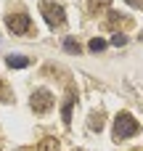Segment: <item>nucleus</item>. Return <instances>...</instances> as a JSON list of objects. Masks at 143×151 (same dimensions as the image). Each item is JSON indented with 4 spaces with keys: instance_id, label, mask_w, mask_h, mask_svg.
I'll list each match as a JSON object with an SVG mask.
<instances>
[{
    "instance_id": "1",
    "label": "nucleus",
    "mask_w": 143,
    "mask_h": 151,
    "mask_svg": "<svg viewBox=\"0 0 143 151\" xmlns=\"http://www.w3.org/2000/svg\"><path fill=\"white\" fill-rule=\"evenodd\" d=\"M138 130V125L127 117V114H119L117 117V122H114V138H127V135H133Z\"/></svg>"
},
{
    "instance_id": "2",
    "label": "nucleus",
    "mask_w": 143,
    "mask_h": 151,
    "mask_svg": "<svg viewBox=\"0 0 143 151\" xmlns=\"http://www.w3.org/2000/svg\"><path fill=\"white\" fill-rule=\"evenodd\" d=\"M42 11H45V21H48L50 27H58V24L66 21V19H64V8L56 5V3H42Z\"/></svg>"
},
{
    "instance_id": "3",
    "label": "nucleus",
    "mask_w": 143,
    "mask_h": 151,
    "mask_svg": "<svg viewBox=\"0 0 143 151\" xmlns=\"http://www.w3.org/2000/svg\"><path fill=\"white\" fill-rule=\"evenodd\" d=\"M50 104H53V96H50L48 90H37V93L32 96V106H34V111H48Z\"/></svg>"
},
{
    "instance_id": "4",
    "label": "nucleus",
    "mask_w": 143,
    "mask_h": 151,
    "mask_svg": "<svg viewBox=\"0 0 143 151\" xmlns=\"http://www.w3.org/2000/svg\"><path fill=\"white\" fill-rule=\"evenodd\" d=\"M5 24H8L11 32H27V29H29V16H21V13L5 16Z\"/></svg>"
},
{
    "instance_id": "5",
    "label": "nucleus",
    "mask_w": 143,
    "mask_h": 151,
    "mask_svg": "<svg viewBox=\"0 0 143 151\" xmlns=\"http://www.w3.org/2000/svg\"><path fill=\"white\" fill-rule=\"evenodd\" d=\"M5 61H8V66H13V69H24V66H29V64H32V58H27V56H19V53L8 56Z\"/></svg>"
},
{
    "instance_id": "6",
    "label": "nucleus",
    "mask_w": 143,
    "mask_h": 151,
    "mask_svg": "<svg viewBox=\"0 0 143 151\" xmlns=\"http://www.w3.org/2000/svg\"><path fill=\"white\" fill-rule=\"evenodd\" d=\"M103 48H106L103 40H90V50H103Z\"/></svg>"
},
{
    "instance_id": "7",
    "label": "nucleus",
    "mask_w": 143,
    "mask_h": 151,
    "mask_svg": "<svg viewBox=\"0 0 143 151\" xmlns=\"http://www.w3.org/2000/svg\"><path fill=\"white\" fill-rule=\"evenodd\" d=\"M64 48H66V50H72V53H80V45H77L74 40H66V42H64Z\"/></svg>"
},
{
    "instance_id": "8",
    "label": "nucleus",
    "mask_w": 143,
    "mask_h": 151,
    "mask_svg": "<svg viewBox=\"0 0 143 151\" xmlns=\"http://www.w3.org/2000/svg\"><path fill=\"white\" fill-rule=\"evenodd\" d=\"M111 42H117V45H125V42H127V40H125V37H122V35H114V37H111Z\"/></svg>"
}]
</instances>
